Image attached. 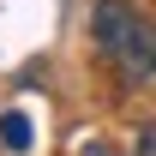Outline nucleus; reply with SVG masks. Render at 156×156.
<instances>
[{
	"label": "nucleus",
	"mask_w": 156,
	"mask_h": 156,
	"mask_svg": "<svg viewBox=\"0 0 156 156\" xmlns=\"http://www.w3.org/2000/svg\"><path fill=\"white\" fill-rule=\"evenodd\" d=\"M84 156H114V150H108V144H90V150H84Z\"/></svg>",
	"instance_id": "39448f33"
},
{
	"label": "nucleus",
	"mask_w": 156,
	"mask_h": 156,
	"mask_svg": "<svg viewBox=\"0 0 156 156\" xmlns=\"http://www.w3.org/2000/svg\"><path fill=\"white\" fill-rule=\"evenodd\" d=\"M30 132H36V126H30V114H24V108H6V114H0V144H6L12 156L30 150Z\"/></svg>",
	"instance_id": "7ed1b4c3"
},
{
	"label": "nucleus",
	"mask_w": 156,
	"mask_h": 156,
	"mask_svg": "<svg viewBox=\"0 0 156 156\" xmlns=\"http://www.w3.org/2000/svg\"><path fill=\"white\" fill-rule=\"evenodd\" d=\"M138 30V12L126 6V0H96V12H90V36H96L102 60H120V48L132 42Z\"/></svg>",
	"instance_id": "f257e3e1"
},
{
	"label": "nucleus",
	"mask_w": 156,
	"mask_h": 156,
	"mask_svg": "<svg viewBox=\"0 0 156 156\" xmlns=\"http://www.w3.org/2000/svg\"><path fill=\"white\" fill-rule=\"evenodd\" d=\"M120 78L132 84V90H144V84H156V24L150 18H138V30H132V42L120 48Z\"/></svg>",
	"instance_id": "f03ea898"
},
{
	"label": "nucleus",
	"mask_w": 156,
	"mask_h": 156,
	"mask_svg": "<svg viewBox=\"0 0 156 156\" xmlns=\"http://www.w3.org/2000/svg\"><path fill=\"white\" fill-rule=\"evenodd\" d=\"M138 156H156V126H144V132H138Z\"/></svg>",
	"instance_id": "20e7f679"
}]
</instances>
